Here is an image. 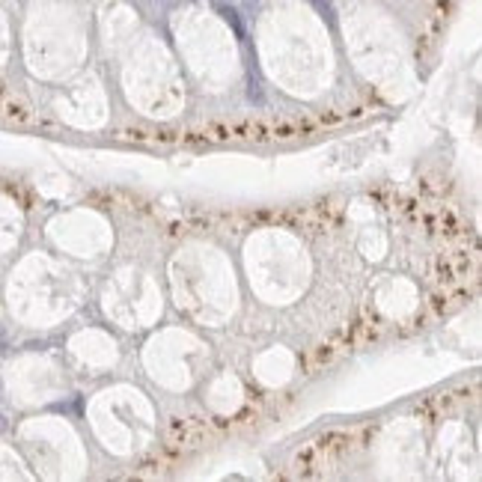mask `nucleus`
<instances>
[{"label": "nucleus", "mask_w": 482, "mask_h": 482, "mask_svg": "<svg viewBox=\"0 0 482 482\" xmlns=\"http://www.w3.org/2000/svg\"><path fill=\"white\" fill-rule=\"evenodd\" d=\"M217 12L224 15L229 24H233V30H235L238 36H244V24H241V18H238V12H235L233 6H226V3H217Z\"/></svg>", "instance_id": "1"}]
</instances>
